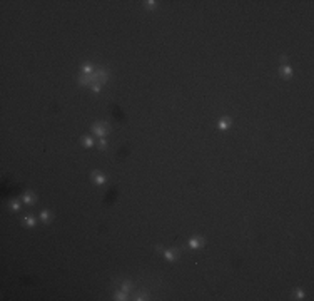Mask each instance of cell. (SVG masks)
Wrapping results in <instances>:
<instances>
[{
    "instance_id": "cell-1",
    "label": "cell",
    "mask_w": 314,
    "mask_h": 301,
    "mask_svg": "<svg viewBox=\"0 0 314 301\" xmlns=\"http://www.w3.org/2000/svg\"><path fill=\"white\" fill-rule=\"evenodd\" d=\"M107 77H109L107 70H95V72L92 74V84H99V86H102V84H105L107 82Z\"/></svg>"
},
{
    "instance_id": "cell-2",
    "label": "cell",
    "mask_w": 314,
    "mask_h": 301,
    "mask_svg": "<svg viewBox=\"0 0 314 301\" xmlns=\"http://www.w3.org/2000/svg\"><path fill=\"white\" fill-rule=\"evenodd\" d=\"M92 132L95 134V136H99V137H105L107 132H109V126H107L105 122H104V124H102V122H97V124H94Z\"/></svg>"
},
{
    "instance_id": "cell-3",
    "label": "cell",
    "mask_w": 314,
    "mask_h": 301,
    "mask_svg": "<svg viewBox=\"0 0 314 301\" xmlns=\"http://www.w3.org/2000/svg\"><path fill=\"white\" fill-rule=\"evenodd\" d=\"M202 246H204V239H202V238H197V236H195V238H191V239H189V247H191V249H200Z\"/></svg>"
},
{
    "instance_id": "cell-4",
    "label": "cell",
    "mask_w": 314,
    "mask_h": 301,
    "mask_svg": "<svg viewBox=\"0 0 314 301\" xmlns=\"http://www.w3.org/2000/svg\"><path fill=\"white\" fill-rule=\"evenodd\" d=\"M177 256H179V251H177V249H167V251H164V258H166L167 261H175Z\"/></svg>"
},
{
    "instance_id": "cell-5",
    "label": "cell",
    "mask_w": 314,
    "mask_h": 301,
    "mask_svg": "<svg viewBox=\"0 0 314 301\" xmlns=\"http://www.w3.org/2000/svg\"><path fill=\"white\" fill-rule=\"evenodd\" d=\"M80 86H92V74H82L79 77Z\"/></svg>"
},
{
    "instance_id": "cell-6",
    "label": "cell",
    "mask_w": 314,
    "mask_h": 301,
    "mask_svg": "<svg viewBox=\"0 0 314 301\" xmlns=\"http://www.w3.org/2000/svg\"><path fill=\"white\" fill-rule=\"evenodd\" d=\"M92 177H94V181H95L97 184H105V182H107V177L102 172H99V171H94Z\"/></svg>"
},
{
    "instance_id": "cell-7",
    "label": "cell",
    "mask_w": 314,
    "mask_h": 301,
    "mask_svg": "<svg viewBox=\"0 0 314 301\" xmlns=\"http://www.w3.org/2000/svg\"><path fill=\"white\" fill-rule=\"evenodd\" d=\"M281 75H282V77H291V75H293V69H291V65H282L281 67Z\"/></svg>"
},
{
    "instance_id": "cell-8",
    "label": "cell",
    "mask_w": 314,
    "mask_h": 301,
    "mask_svg": "<svg viewBox=\"0 0 314 301\" xmlns=\"http://www.w3.org/2000/svg\"><path fill=\"white\" fill-rule=\"evenodd\" d=\"M229 127H231V119H229V117H224V119L219 120V129L226 131V129H229Z\"/></svg>"
},
{
    "instance_id": "cell-9",
    "label": "cell",
    "mask_w": 314,
    "mask_h": 301,
    "mask_svg": "<svg viewBox=\"0 0 314 301\" xmlns=\"http://www.w3.org/2000/svg\"><path fill=\"white\" fill-rule=\"evenodd\" d=\"M40 219L44 221V222H50V221H52V213H50V211H42V213H40Z\"/></svg>"
},
{
    "instance_id": "cell-10",
    "label": "cell",
    "mask_w": 314,
    "mask_h": 301,
    "mask_svg": "<svg viewBox=\"0 0 314 301\" xmlns=\"http://www.w3.org/2000/svg\"><path fill=\"white\" fill-rule=\"evenodd\" d=\"M24 222H25V226L32 227L33 224H35V218H33V216H25V218H24Z\"/></svg>"
},
{
    "instance_id": "cell-11",
    "label": "cell",
    "mask_w": 314,
    "mask_h": 301,
    "mask_svg": "<svg viewBox=\"0 0 314 301\" xmlns=\"http://www.w3.org/2000/svg\"><path fill=\"white\" fill-rule=\"evenodd\" d=\"M33 201H35V196H33V194L27 193L25 196H24V202H25V204H32Z\"/></svg>"
},
{
    "instance_id": "cell-12",
    "label": "cell",
    "mask_w": 314,
    "mask_h": 301,
    "mask_svg": "<svg viewBox=\"0 0 314 301\" xmlns=\"http://www.w3.org/2000/svg\"><path fill=\"white\" fill-rule=\"evenodd\" d=\"M82 72H84V74H94L95 70H94V65H92V64H85V65L82 67Z\"/></svg>"
},
{
    "instance_id": "cell-13",
    "label": "cell",
    "mask_w": 314,
    "mask_h": 301,
    "mask_svg": "<svg viewBox=\"0 0 314 301\" xmlns=\"http://www.w3.org/2000/svg\"><path fill=\"white\" fill-rule=\"evenodd\" d=\"M130 288H132V284H130L129 281H124V283H122V291H124V293H129Z\"/></svg>"
},
{
    "instance_id": "cell-14",
    "label": "cell",
    "mask_w": 314,
    "mask_h": 301,
    "mask_svg": "<svg viewBox=\"0 0 314 301\" xmlns=\"http://www.w3.org/2000/svg\"><path fill=\"white\" fill-rule=\"evenodd\" d=\"M115 300H119V301L127 300V293H124V291H119V293H115Z\"/></svg>"
},
{
    "instance_id": "cell-15",
    "label": "cell",
    "mask_w": 314,
    "mask_h": 301,
    "mask_svg": "<svg viewBox=\"0 0 314 301\" xmlns=\"http://www.w3.org/2000/svg\"><path fill=\"white\" fill-rule=\"evenodd\" d=\"M84 146H85V147H92L94 146V139L85 136V137H84Z\"/></svg>"
},
{
    "instance_id": "cell-16",
    "label": "cell",
    "mask_w": 314,
    "mask_h": 301,
    "mask_svg": "<svg viewBox=\"0 0 314 301\" xmlns=\"http://www.w3.org/2000/svg\"><path fill=\"white\" fill-rule=\"evenodd\" d=\"M10 207H12L13 211H19V209H20V202H19V201H10Z\"/></svg>"
},
{
    "instance_id": "cell-17",
    "label": "cell",
    "mask_w": 314,
    "mask_h": 301,
    "mask_svg": "<svg viewBox=\"0 0 314 301\" xmlns=\"http://www.w3.org/2000/svg\"><path fill=\"white\" fill-rule=\"evenodd\" d=\"M134 300H137V301L147 300V293H137V294H135V298H134Z\"/></svg>"
},
{
    "instance_id": "cell-18",
    "label": "cell",
    "mask_w": 314,
    "mask_h": 301,
    "mask_svg": "<svg viewBox=\"0 0 314 301\" xmlns=\"http://www.w3.org/2000/svg\"><path fill=\"white\" fill-rule=\"evenodd\" d=\"M99 146H100V149H105V147H107V140H105V137H100Z\"/></svg>"
},
{
    "instance_id": "cell-19",
    "label": "cell",
    "mask_w": 314,
    "mask_h": 301,
    "mask_svg": "<svg viewBox=\"0 0 314 301\" xmlns=\"http://www.w3.org/2000/svg\"><path fill=\"white\" fill-rule=\"evenodd\" d=\"M296 298H297V300H302V298H304V291H302V289H297V291H296Z\"/></svg>"
},
{
    "instance_id": "cell-20",
    "label": "cell",
    "mask_w": 314,
    "mask_h": 301,
    "mask_svg": "<svg viewBox=\"0 0 314 301\" xmlns=\"http://www.w3.org/2000/svg\"><path fill=\"white\" fill-rule=\"evenodd\" d=\"M146 5L149 7V8H154V7L157 5V2H154V0H149V2H146Z\"/></svg>"
},
{
    "instance_id": "cell-21",
    "label": "cell",
    "mask_w": 314,
    "mask_h": 301,
    "mask_svg": "<svg viewBox=\"0 0 314 301\" xmlns=\"http://www.w3.org/2000/svg\"><path fill=\"white\" fill-rule=\"evenodd\" d=\"M92 90H94V92H99L100 86H99V84H92Z\"/></svg>"
}]
</instances>
